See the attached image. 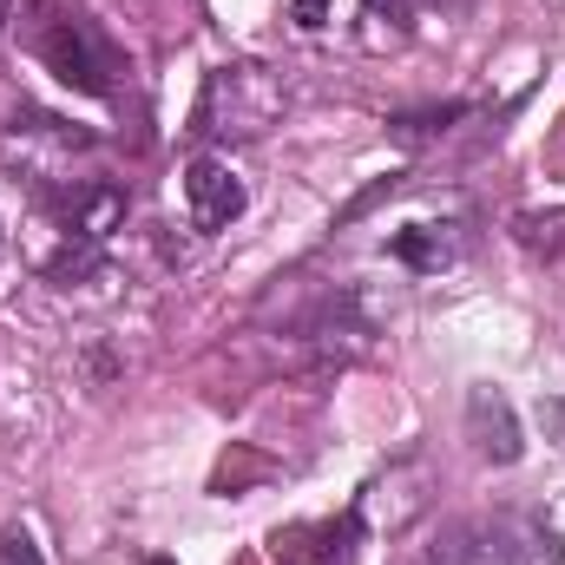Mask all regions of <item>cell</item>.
<instances>
[{"mask_svg": "<svg viewBox=\"0 0 565 565\" xmlns=\"http://www.w3.org/2000/svg\"><path fill=\"white\" fill-rule=\"evenodd\" d=\"M467 434H473V447L493 467H513L520 460V422H513V402L500 388H473L467 395Z\"/></svg>", "mask_w": 565, "mask_h": 565, "instance_id": "4", "label": "cell"}, {"mask_svg": "<svg viewBox=\"0 0 565 565\" xmlns=\"http://www.w3.org/2000/svg\"><path fill=\"white\" fill-rule=\"evenodd\" d=\"M0 565H40V546H33L20 526H7V533H0Z\"/></svg>", "mask_w": 565, "mask_h": 565, "instance_id": "7", "label": "cell"}, {"mask_svg": "<svg viewBox=\"0 0 565 565\" xmlns=\"http://www.w3.org/2000/svg\"><path fill=\"white\" fill-rule=\"evenodd\" d=\"M277 119H282V86L270 66L231 60L204 79V99H198V132L204 139H264Z\"/></svg>", "mask_w": 565, "mask_h": 565, "instance_id": "2", "label": "cell"}, {"mask_svg": "<svg viewBox=\"0 0 565 565\" xmlns=\"http://www.w3.org/2000/svg\"><path fill=\"white\" fill-rule=\"evenodd\" d=\"M119 217H126V191H113V184H73V191L60 198V224H66L73 244H99V237H113Z\"/></svg>", "mask_w": 565, "mask_h": 565, "instance_id": "5", "label": "cell"}, {"mask_svg": "<svg viewBox=\"0 0 565 565\" xmlns=\"http://www.w3.org/2000/svg\"><path fill=\"white\" fill-rule=\"evenodd\" d=\"M520 244L526 250H565V211H553V217H520Z\"/></svg>", "mask_w": 565, "mask_h": 565, "instance_id": "6", "label": "cell"}, {"mask_svg": "<svg viewBox=\"0 0 565 565\" xmlns=\"http://www.w3.org/2000/svg\"><path fill=\"white\" fill-rule=\"evenodd\" d=\"M33 53L53 79L79 86V93H113V79L126 73L119 46L99 33V20H86L73 7H40L33 13Z\"/></svg>", "mask_w": 565, "mask_h": 565, "instance_id": "1", "label": "cell"}, {"mask_svg": "<svg viewBox=\"0 0 565 565\" xmlns=\"http://www.w3.org/2000/svg\"><path fill=\"white\" fill-rule=\"evenodd\" d=\"M540 422H546V434H553V440L565 447V395H553V402L540 408Z\"/></svg>", "mask_w": 565, "mask_h": 565, "instance_id": "8", "label": "cell"}, {"mask_svg": "<svg viewBox=\"0 0 565 565\" xmlns=\"http://www.w3.org/2000/svg\"><path fill=\"white\" fill-rule=\"evenodd\" d=\"M244 204H250V191H244V178H237L224 158H191V171H184V211H191L198 231L237 224Z\"/></svg>", "mask_w": 565, "mask_h": 565, "instance_id": "3", "label": "cell"}, {"mask_svg": "<svg viewBox=\"0 0 565 565\" xmlns=\"http://www.w3.org/2000/svg\"><path fill=\"white\" fill-rule=\"evenodd\" d=\"M13 7H20V0H0V20H13Z\"/></svg>", "mask_w": 565, "mask_h": 565, "instance_id": "9", "label": "cell"}]
</instances>
